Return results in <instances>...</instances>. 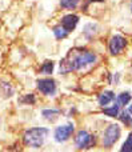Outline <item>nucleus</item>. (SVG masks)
Here are the masks:
<instances>
[{
    "mask_svg": "<svg viewBox=\"0 0 132 152\" xmlns=\"http://www.w3.org/2000/svg\"><path fill=\"white\" fill-rule=\"evenodd\" d=\"M96 61V53L85 48H74L71 50L59 64V72L63 75L75 71H82L85 67L92 66Z\"/></svg>",
    "mask_w": 132,
    "mask_h": 152,
    "instance_id": "nucleus-1",
    "label": "nucleus"
},
{
    "mask_svg": "<svg viewBox=\"0 0 132 152\" xmlns=\"http://www.w3.org/2000/svg\"><path fill=\"white\" fill-rule=\"evenodd\" d=\"M50 134V129L44 128V127H35V128H29L24 132L23 142L26 145L32 148H40L44 143L45 137Z\"/></svg>",
    "mask_w": 132,
    "mask_h": 152,
    "instance_id": "nucleus-2",
    "label": "nucleus"
},
{
    "mask_svg": "<svg viewBox=\"0 0 132 152\" xmlns=\"http://www.w3.org/2000/svg\"><path fill=\"white\" fill-rule=\"evenodd\" d=\"M120 137V127L117 124H111L108 128L104 131L103 136V145L104 147H112L117 139Z\"/></svg>",
    "mask_w": 132,
    "mask_h": 152,
    "instance_id": "nucleus-3",
    "label": "nucleus"
},
{
    "mask_svg": "<svg viewBox=\"0 0 132 152\" xmlns=\"http://www.w3.org/2000/svg\"><path fill=\"white\" fill-rule=\"evenodd\" d=\"M75 144L79 150H87L95 144V137L87 131H79L75 136Z\"/></svg>",
    "mask_w": 132,
    "mask_h": 152,
    "instance_id": "nucleus-4",
    "label": "nucleus"
},
{
    "mask_svg": "<svg viewBox=\"0 0 132 152\" xmlns=\"http://www.w3.org/2000/svg\"><path fill=\"white\" fill-rule=\"evenodd\" d=\"M125 47H127V39L122 35H115L109 39L108 50L111 52V55H119L124 51Z\"/></svg>",
    "mask_w": 132,
    "mask_h": 152,
    "instance_id": "nucleus-5",
    "label": "nucleus"
},
{
    "mask_svg": "<svg viewBox=\"0 0 132 152\" xmlns=\"http://www.w3.org/2000/svg\"><path fill=\"white\" fill-rule=\"evenodd\" d=\"M37 84V89L42 92L43 95H53L56 92V81L51 77H42L36 81Z\"/></svg>",
    "mask_w": 132,
    "mask_h": 152,
    "instance_id": "nucleus-6",
    "label": "nucleus"
},
{
    "mask_svg": "<svg viewBox=\"0 0 132 152\" xmlns=\"http://www.w3.org/2000/svg\"><path fill=\"white\" fill-rule=\"evenodd\" d=\"M74 126L72 124H66V126H60L55 129L53 132V137H55L56 142L63 143L66 140H68L71 137V135L74 134Z\"/></svg>",
    "mask_w": 132,
    "mask_h": 152,
    "instance_id": "nucleus-7",
    "label": "nucleus"
},
{
    "mask_svg": "<svg viewBox=\"0 0 132 152\" xmlns=\"http://www.w3.org/2000/svg\"><path fill=\"white\" fill-rule=\"evenodd\" d=\"M77 23H79V16L75 15V13H67V15H64L63 18L60 19V26L63 27L68 34L76 28Z\"/></svg>",
    "mask_w": 132,
    "mask_h": 152,
    "instance_id": "nucleus-8",
    "label": "nucleus"
},
{
    "mask_svg": "<svg viewBox=\"0 0 132 152\" xmlns=\"http://www.w3.org/2000/svg\"><path fill=\"white\" fill-rule=\"evenodd\" d=\"M114 99H115V94H114V92L106 91V92H103V94L99 95V104L104 107V105L109 104V103H111Z\"/></svg>",
    "mask_w": 132,
    "mask_h": 152,
    "instance_id": "nucleus-9",
    "label": "nucleus"
},
{
    "mask_svg": "<svg viewBox=\"0 0 132 152\" xmlns=\"http://www.w3.org/2000/svg\"><path fill=\"white\" fill-rule=\"evenodd\" d=\"M53 67H55V63L52 60H45L40 67L39 72L43 75H51L53 72Z\"/></svg>",
    "mask_w": 132,
    "mask_h": 152,
    "instance_id": "nucleus-10",
    "label": "nucleus"
},
{
    "mask_svg": "<svg viewBox=\"0 0 132 152\" xmlns=\"http://www.w3.org/2000/svg\"><path fill=\"white\" fill-rule=\"evenodd\" d=\"M52 32H53V35H55V37L58 40H63V39H66L67 36H68V32L66 31V29L63 28V27L60 26V24H59V26H55L52 28Z\"/></svg>",
    "mask_w": 132,
    "mask_h": 152,
    "instance_id": "nucleus-11",
    "label": "nucleus"
},
{
    "mask_svg": "<svg viewBox=\"0 0 132 152\" xmlns=\"http://www.w3.org/2000/svg\"><path fill=\"white\" fill-rule=\"evenodd\" d=\"M80 0H60V7L63 10H75L79 5Z\"/></svg>",
    "mask_w": 132,
    "mask_h": 152,
    "instance_id": "nucleus-12",
    "label": "nucleus"
},
{
    "mask_svg": "<svg viewBox=\"0 0 132 152\" xmlns=\"http://www.w3.org/2000/svg\"><path fill=\"white\" fill-rule=\"evenodd\" d=\"M59 115H60V111L59 110H44L43 111V116H44L47 120H51V121L55 120Z\"/></svg>",
    "mask_w": 132,
    "mask_h": 152,
    "instance_id": "nucleus-13",
    "label": "nucleus"
},
{
    "mask_svg": "<svg viewBox=\"0 0 132 152\" xmlns=\"http://www.w3.org/2000/svg\"><path fill=\"white\" fill-rule=\"evenodd\" d=\"M103 112L106 113L107 116H109V118H116V116L119 115V104L112 105L111 108H104Z\"/></svg>",
    "mask_w": 132,
    "mask_h": 152,
    "instance_id": "nucleus-14",
    "label": "nucleus"
},
{
    "mask_svg": "<svg viewBox=\"0 0 132 152\" xmlns=\"http://www.w3.org/2000/svg\"><path fill=\"white\" fill-rule=\"evenodd\" d=\"M130 100H131V95L128 94V92H123V94H120L119 96H117V104L125 105L130 103Z\"/></svg>",
    "mask_w": 132,
    "mask_h": 152,
    "instance_id": "nucleus-15",
    "label": "nucleus"
},
{
    "mask_svg": "<svg viewBox=\"0 0 132 152\" xmlns=\"http://www.w3.org/2000/svg\"><path fill=\"white\" fill-rule=\"evenodd\" d=\"M122 152H132V134H130L128 139L124 142L122 147Z\"/></svg>",
    "mask_w": 132,
    "mask_h": 152,
    "instance_id": "nucleus-16",
    "label": "nucleus"
},
{
    "mask_svg": "<svg viewBox=\"0 0 132 152\" xmlns=\"http://www.w3.org/2000/svg\"><path fill=\"white\" fill-rule=\"evenodd\" d=\"M120 120H122L125 126H132V118L130 116V113L125 112V111L120 113Z\"/></svg>",
    "mask_w": 132,
    "mask_h": 152,
    "instance_id": "nucleus-17",
    "label": "nucleus"
},
{
    "mask_svg": "<svg viewBox=\"0 0 132 152\" xmlns=\"http://www.w3.org/2000/svg\"><path fill=\"white\" fill-rule=\"evenodd\" d=\"M35 102H36V99H35V96L32 94L26 95V96L21 99V103H27V104H35Z\"/></svg>",
    "mask_w": 132,
    "mask_h": 152,
    "instance_id": "nucleus-18",
    "label": "nucleus"
},
{
    "mask_svg": "<svg viewBox=\"0 0 132 152\" xmlns=\"http://www.w3.org/2000/svg\"><path fill=\"white\" fill-rule=\"evenodd\" d=\"M104 0H85V4H84V7H83V10H87L88 8V5L90 4H92V3H103Z\"/></svg>",
    "mask_w": 132,
    "mask_h": 152,
    "instance_id": "nucleus-19",
    "label": "nucleus"
},
{
    "mask_svg": "<svg viewBox=\"0 0 132 152\" xmlns=\"http://www.w3.org/2000/svg\"><path fill=\"white\" fill-rule=\"evenodd\" d=\"M128 111H130V113L132 115V105H130V110H128Z\"/></svg>",
    "mask_w": 132,
    "mask_h": 152,
    "instance_id": "nucleus-20",
    "label": "nucleus"
},
{
    "mask_svg": "<svg viewBox=\"0 0 132 152\" xmlns=\"http://www.w3.org/2000/svg\"><path fill=\"white\" fill-rule=\"evenodd\" d=\"M131 12H132V1H131Z\"/></svg>",
    "mask_w": 132,
    "mask_h": 152,
    "instance_id": "nucleus-21",
    "label": "nucleus"
}]
</instances>
